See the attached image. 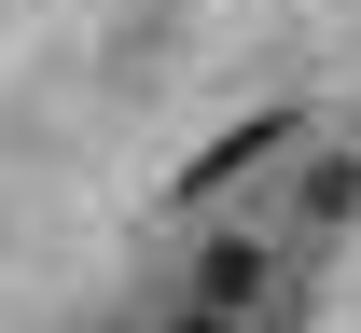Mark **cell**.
<instances>
[{"instance_id":"3","label":"cell","mask_w":361,"mask_h":333,"mask_svg":"<svg viewBox=\"0 0 361 333\" xmlns=\"http://www.w3.org/2000/svg\"><path fill=\"white\" fill-rule=\"evenodd\" d=\"M180 333H236V320H223V306H195V320H180Z\"/></svg>"},{"instance_id":"1","label":"cell","mask_w":361,"mask_h":333,"mask_svg":"<svg viewBox=\"0 0 361 333\" xmlns=\"http://www.w3.org/2000/svg\"><path fill=\"white\" fill-rule=\"evenodd\" d=\"M278 139H292V111H250V125H223V139L180 167V194H223V181H250V167H264Z\"/></svg>"},{"instance_id":"2","label":"cell","mask_w":361,"mask_h":333,"mask_svg":"<svg viewBox=\"0 0 361 333\" xmlns=\"http://www.w3.org/2000/svg\"><path fill=\"white\" fill-rule=\"evenodd\" d=\"M250 291H264V250H250V237H209V264H195V306H223V320H236Z\"/></svg>"}]
</instances>
